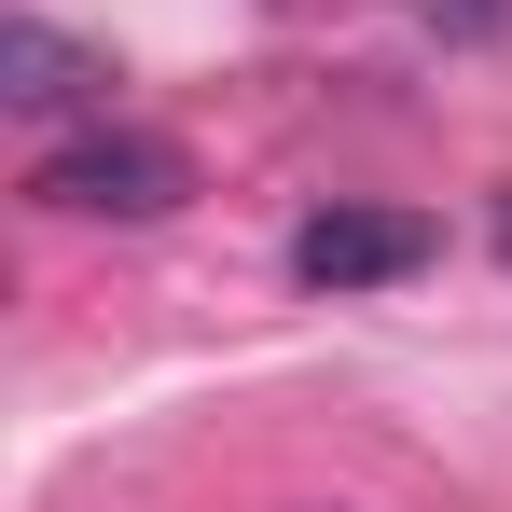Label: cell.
<instances>
[{
	"instance_id": "cell-1",
	"label": "cell",
	"mask_w": 512,
	"mask_h": 512,
	"mask_svg": "<svg viewBox=\"0 0 512 512\" xmlns=\"http://www.w3.org/2000/svg\"><path fill=\"white\" fill-rule=\"evenodd\" d=\"M180 194H194L180 139H153V125H111V111L28 167V208H56V222H167Z\"/></svg>"
},
{
	"instance_id": "cell-4",
	"label": "cell",
	"mask_w": 512,
	"mask_h": 512,
	"mask_svg": "<svg viewBox=\"0 0 512 512\" xmlns=\"http://www.w3.org/2000/svg\"><path fill=\"white\" fill-rule=\"evenodd\" d=\"M416 14L443 28V42H499V28H512V0H416Z\"/></svg>"
},
{
	"instance_id": "cell-3",
	"label": "cell",
	"mask_w": 512,
	"mask_h": 512,
	"mask_svg": "<svg viewBox=\"0 0 512 512\" xmlns=\"http://www.w3.org/2000/svg\"><path fill=\"white\" fill-rule=\"evenodd\" d=\"M0 97H14V111H97V97H111V56H84V42L42 28V14H14V28H0Z\"/></svg>"
},
{
	"instance_id": "cell-2",
	"label": "cell",
	"mask_w": 512,
	"mask_h": 512,
	"mask_svg": "<svg viewBox=\"0 0 512 512\" xmlns=\"http://www.w3.org/2000/svg\"><path fill=\"white\" fill-rule=\"evenodd\" d=\"M443 250L416 208H319L305 236H291V277L305 291H388V277H416V263Z\"/></svg>"
}]
</instances>
